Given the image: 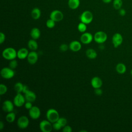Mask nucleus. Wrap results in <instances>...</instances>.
Segmentation results:
<instances>
[{
    "label": "nucleus",
    "instance_id": "f257e3e1",
    "mask_svg": "<svg viewBox=\"0 0 132 132\" xmlns=\"http://www.w3.org/2000/svg\"><path fill=\"white\" fill-rule=\"evenodd\" d=\"M3 57L8 60H11L17 57V52L13 47H7L2 52Z\"/></svg>",
    "mask_w": 132,
    "mask_h": 132
},
{
    "label": "nucleus",
    "instance_id": "f03ea898",
    "mask_svg": "<svg viewBox=\"0 0 132 132\" xmlns=\"http://www.w3.org/2000/svg\"><path fill=\"white\" fill-rule=\"evenodd\" d=\"M46 117L47 120L52 123L57 122L60 118L58 111L53 108H50L47 110L46 113Z\"/></svg>",
    "mask_w": 132,
    "mask_h": 132
},
{
    "label": "nucleus",
    "instance_id": "7ed1b4c3",
    "mask_svg": "<svg viewBox=\"0 0 132 132\" xmlns=\"http://www.w3.org/2000/svg\"><path fill=\"white\" fill-rule=\"evenodd\" d=\"M93 14L89 10L84 11L80 16V22L85 23L87 25L91 23L93 20Z\"/></svg>",
    "mask_w": 132,
    "mask_h": 132
},
{
    "label": "nucleus",
    "instance_id": "20e7f679",
    "mask_svg": "<svg viewBox=\"0 0 132 132\" xmlns=\"http://www.w3.org/2000/svg\"><path fill=\"white\" fill-rule=\"evenodd\" d=\"M39 128L42 132H51L53 128V123L47 120H43L39 123Z\"/></svg>",
    "mask_w": 132,
    "mask_h": 132
},
{
    "label": "nucleus",
    "instance_id": "39448f33",
    "mask_svg": "<svg viewBox=\"0 0 132 132\" xmlns=\"http://www.w3.org/2000/svg\"><path fill=\"white\" fill-rule=\"evenodd\" d=\"M93 39L96 43L102 44L107 40V35L104 31H98L95 33L93 36Z\"/></svg>",
    "mask_w": 132,
    "mask_h": 132
},
{
    "label": "nucleus",
    "instance_id": "423d86ee",
    "mask_svg": "<svg viewBox=\"0 0 132 132\" xmlns=\"http://www.w3.org/2000/svg\"><path fill=\"white\" fill-rule=\"evenodd\" d=\"M15 73L13 69L10 67H4L1 71V76L6 79H11L14 76Z\"/></svg>",
    "mask_w": 132,
    "mask_h": 132
},
{
    "label": "nucleus",
    "instance_id": "0eeeda50",
    "mask_svg": "<svg viewBox=\"0 0 132 132\" xmlns=\"http://www.w3.org/2000/svg\"><path fill=\"white\" fill-rule=\"evenodd\" d=\"M29 124L28 118L25 116L20 117L17 120V125L19 128L24 129L26 128Z\"/></svg>",
    "mask_w": 132,
    "mask_h": 132
},
{
    "label": "nucleus",
    "instance_id": "6e6552de",
    "mask_svg": "<svg viewBox=\"0 0 132 132\" xmlns=\"http://www.w3.org/2000/svg\"><path fill=\"white\" fill-rule=\"evenodd\" d=\"M28 110L29 116L32 119L36 120L39 118V117H40L41 111L38 107L36 106H33Z\"/></svg>",
    "mask_w": 132,
    "mask_h": 132
},
{
    "label": "nucleus",
    "instance_id": "1a4fd4ad",
    "mask_svg": "<svg viewBox=\"0 0 132 132\" xmlns=\"http://www.w3.org/2000/svg\"><path fill=\"white\" fill-rule=\"evenodd\" d=\"M50 18L56 22H60L63 19V14L60 10H54L51 12Z\"/></svg>",
    "mask_w": 132,
    "mask_h": 132
},
{
    "label": "nucleus",
    "instance_id": "9d476101",
    "mask_svg": "<svg viewBox=\"0 0 132 132\" xmlns=\"http://www.w3.org/2000/svg\"><path fill=\"white\" fill-rule=\"evenodd\" d=\"M26 99L25 96H23L21 93H17L13 98L14 105L18 107L23 106L25 103Z\"/></svg>",
    "mask_w": 132,
    "mask_h": 132
},
{
    "label": "nucleus",
    "instance_id": "9b49d317",
    "mask_svg": "<svg viewBox=\"0 0 132 132\" xmlns=\"http://www.w3.org/2000/svg\"><path fill=\"white\" fill-rule=\"evenodd\" d=\"M93 39V36L92 35L88 32H85L82 34L80 36V42L85 44L90 43Z\"/></svg>",
    "mask_w": 132,
    "mask_h": 132
},
{
    "label": "nucleus",
    "instance_id": "f8f14e48",
    "mask_svg": "<svg viewBox=\"0 0 132 132\" xmlns=\"http://www.w3.org/2000/svg\"><path fill=\"white\" fill-rule=\"evenodd\" d=\"M123 42L122 36L120 33H116L112 38V42L114 47H119Z\"/></svg>",
    "mask_w": 132,
    "mask_h": 132
},
{
    "label": "nucleus",
    "instance_id": "ddd939ff",
    "mask_svg": "<svg viewBox=\"0 0 132 132\" xmlns=\"http://www.w3.org/2000/svg\"><path fill=\"white\" fill-rule=\"evenodd\" d=\"M2 109L6 112H10L13 111L14 109V103L10 100L5 101L2 104Z\"/></svg>",
    "mask_w": 132,
    "mask_h": 132
},
{
    "label": "nucleus",
    "instance_id": "4468645a",
    "mask_svg": "<svg viewBox=\"0 0 132 132\" xmlns=\"http://www.w3.org/2000/svg\"><path fill=\"white\" fill-rule=\"evenodd\" d=\"M28 62L30 64H35L38 60V54L35 51H31L29 52L28 56L27 57Z\"/></svg>",
    "mask_w": 132,
    "mask_h": 132
},
{
    "label": "nucleus",
    "instance_id": "2eb2a0df",
    "mask_svg": "<svg viewBox=\"0 0 132 132\" xmlns=\"http://www.w3.org/2000/svg\"><path fill=\"white\" fill-rule=\"evenodd\" d=\"M69 47L71 51L76 52L80 50L81 48V44L80 42L77 40H74L70 43Z\"/></svg>",
    "mask_w": 132,
    "mask_h": 132
},
{
    "label": "nucleus",
    "instance_id": "dca6fc26",
    "mask_svg": "<svg viewBox=\"0 0 132 132\" xmlns=\"http://www.w3.org/2000/svg\"><path fill=\"white\" fill-rule=\"evenodd\" d=\"M91 85L94 89L101 88L103 85L102 79L98 76L93 77L91 80Z\"/></svg>",
    "mask_w": 132,
    "mask_h": 132
},
{
    "label": "nucleus",
    "instance_id": "f3484780",
    "mask_svg": "<svg viewBox=\"0 0 132 132\" xmlns=\"http://www.w3.org/2000/svg\"><path fill=\"white\" fill-rule=\"evenodd\" d=\"M29 51L26 48H21L17 51V57L20 59H24L27 58Z\"/></svg>",
    "mask_w": 132,
    "mask_h": 132
},
{
    "label": "nucleus",
    "instance_id": "a211bd4d",
    "mask_svg": "<svg viewBox=\"0 0 132 132\" xmlns=\"http://www.w3.org/2000/svg\"><path fill=\"white\" fill-rule=\"evenodd\" d=\"M25 97L26 101L34 102L36 99V95L35 92L29 90L25 93Z\"/></svg>",
    "mask_w": 132,
    "mask_h": 132
},
{
    "label": "nucleus",
    "instance_id": "6ab92c4d",
    "mask_svg": "<svg viewBox=\"0 0 132 132\" xmlns=\"http://www.w3.org/2000/svg\"><path fill=\"white\" fill-rule=\"evenodd\" d=\"M30 35L32 39L37 40L40 38L41 36V31L38 28L34 27L30 30Z\"/></svg>",
    "mask_w": 132,
    "mask_h": 132
},
{
    "label": "nucleus",
    "instance_id": "aec40b11",
    "mask_svg": "<svg viewBox=\"0 0 132 132\" xmlns=\"http://www.w3.org/2000/svg\"><path fill=\"white\" fill-rule=\"evenodd\" d=\"M27 46L29 50L31 51H36L38 48V44L36 40L31 39L28 41Z\"/></svg>",
    "mask_w": 132,
    "mask_h": 132
},
{
    "label": "nucleus",
    "instance_id": "412c9836",
    "mask_svg": "<svg viewBox=\"0 0 132 132\" xmlns=\"http://www.w3.org/2000/svg\"><path fill=\"white\" fill-rule=\"evenodd\" d=\"M41 15V12L39 8L35 7L33 8L31 12V15L33 19L38 20L39 19Z\"/></svg>",
    "mask_w": 132,
    "mask_h": 132
},
{
    "label": "nucleus",
    "instance_id": "4be33fe9",
    "mask_svg": "<svg viewBox=\"0 0 132 132\" xmlns=\"http://www.w3.org/2000/svg\"><path fill=\"white\" fill-rule=\"evenodd\" d=\"M86 55L88 58L90 59H94L96 58L97 54L96 52L93 48H90L86 51Z\"/></svg>",
    "mask_w": 132,
    "mask_h": 132
},
{
    "label": "nucleus",
    "instance_id": "5701e85b",
    "mask_svg": "<svg viewBox=\"0 0 132 132\" xmlns=\"http://www.w3.org/2000/svg\"><path fill=\"white\" fill-rule=\"evenodd\" d=\"M68 6L71 9H76L78 8L80 5L79 0H69L68 1Z\"/></svg>",
    "mask_w": 132,
    "mask_h": 132
},
{
    "label": "nucleus",
    "instance_id": "b1692460",
    "mask_svg": "<svg viewBox=\"0 0 132 132\" xmlns=\"http://www.w3.org/2000/svg\"><path fill=\"white\" fill-rule=\"evenodd\" d=\"M116 71L121 74H124L126 71V67L124 63H119L116 67Z\"/></svg>",
    "mask_w": 132,
    "mask_h": 132
},
{
    "label": "nucleus",
    "instance_id": "393cba45",
    "mask_svg": "<svg viewBox=\"0 0 132 132\" xmlns=\"http://www.w3.org/2000/svg\"><path fill=\"white\" fill-rule=\"evenodd\" d=\"M6 120L9 123H12L15 120V114L13 111L8 112L6 116Z\"/></svg>",
    "mask_w": 132,
    "mask_h": 132
},
{
    "label": "nucleus",
    "instance_id": "a878e982",
    "mask_svg": "<svg viewBox=\"0 0 132 132\" xmlns=\"http://www.w3.org/2000/svg\"><path fill=\"white\" fill-rule=\"evenodd\" d=\"M24 85L21 82H17L14 85V90L16 93H21L22 92Z\"/></svg>",
    "mask_w": 132,
    "mask_h": 132
},
{
    "label": "nucleus",
    "instance_id": "bb28decb",
    "mask_svg": "<svg viewBox=\"0 0 132 132\" xmlns=\"http://www.w3.org/2000/svg\"><path fill=\"white\" fill-rule=\"evenodd\" d=\"M113 7L116 10H119L122 8L123 5L122 0H113Z\"/></svg>",
    "mask_w": 132,
    "mask_h": 132
},
{
    "label": "nucleus",
    "instance_id": "cd10ccee",
    "mask_svg": "<svg viewBox=\"0 0 132 132\" xmlns=\"http://www.w3.org/2000/svg\"><path fill=\"white\" fill-rule=\"evenodd\" d=\"M87 24H86L85 23H84L82 22L79 23L77 26V29L78 30V31L80 32L84 33L85 32H86V30H87Z\"/></svg>",
    "mask_w": 132,
    "mask_h": 132
},
{
    "label": "nucleus",
    "instance_id": "c85d7f7f",
    "mask_svg": "<svg viewBox=\"0 0 132 132\" xmlns=\"http://www.w3.org/2000/svg\"><path fill=\"white\" fill-rule=\"evenodd\" d=\"M55 21L50 18L46 22V25L48 28H53L55 26Z\"/></svg>",
    "mask_w": 132,
    "mask_h": 132
},
{
    "label": "nucleus",
    "instance_id": "c756f323",
    "mask_svg": "<svg viewBox=\"0 0 132 132\" xmlns=\"http://www.w3.org/2000/svg\"><path fill=\"white\" fill-rule=\"evenodd\" d=\"M10 62L9 63V67H10V68H11L12 69L14 70L15 68H16V67H18V61L17 60H15V59L10 60Z\"/></svg>",
    "mask_w": 132,
    "mask_h": 132
},
{
    "label": "nucleus",
    "instance_id": "7c9ffc66",
    "mask_svg": "<svg viewBox=\"0 0 132 132\" xmlns=\"http://www.w3.org/2000/svg\"><path fill=\"white\" fill-rule=\"evenodd\" d=\"M57 122H58L61 125L62 128L65 126L67 124V120L64 117H60Z\"/></svg>",
    "mask_w": 132,
    "mask_h": 132
},
{
    "label": "nucleus",
    "instance_id": "2f4dec72",
    "mask_svg": "<svg viewBox=\"0 0 132 132\" xmlns=\"http://www.w3.org/2000/svg\"><path fill=\"white\" fill-rule=\"evenodd\" d=\"M7 91V86L3 84H1L0 85V95H2L5 94Z\"/></svg>",
    "mask_w": 132,
    "mask_h": 132
},
{
    "label": "nucleus",
    "instance_id": "473e14b6",
    "mask_svg": "<svg viewBox=\"0 0 132 132\" xmlns=\"http://www.w3.org/2000/svg\"><path fill=\"white\" fill-rule=\"evenodd\" d=\"M53 128L56 130H59L62 128V127L58 122H56L53 123Z\"/></svg>",
    "mask_w": 132,
    "mask_h": 132
},
{
    "label": "nucleus",
    "instance_id": "72a5a7b5",
    "mask_svg": "<svg viewBox=\"0 0 132 132\" xmlns=\"http://www.w3.org/2000/svg\"><path fill=\"white\" fill-rule=\"evenodd\" d=\"M69 48V45L65 43L61 44L59 46V50L62 52H65Z\"/></svg>",
    "mask_w": 132,
    "mask_h": 132
},
{
    "label": "nucleus",
    "instance_id": "f704fd0d",
    "mask_svg": "<svg viewBox=\"0 0 132 132\" xmlns=\"http://www.w3.org/2000/svg\"><path fill=\"white\" fill-rule=\"evenodd\" d=\"M62 131H63V132H72V128L70 126L66 125L65 126H64L62 128Z\"/></svg>",
    "mask_w": 132,
    "mask_h": 132
},
{
    "label": "nucleus",
    "instance_id": "c9c22d12",
    "mask_svg": "<svg viewBox=\"0 0 132 132\" xmlns=\"http://www.w3.org/2000/svg\"><path fill=\"white\" fill-rule=\"evenodd\" d=\"M24 106L26 109L29 110L33 106L32 104V102H30L29 101H26V102H25V103L24 104Z\"/></svg>",
    "mask_w": 132,
    "mask_h": 132
},
{
    "label": "nucleus",
    "instance_id": "e433bc0d",
    "mask_svg": "<svg viewBox=\"0 0 132 132\" xmlns=\"http://www.w3.org/2000/svg\"><path fill=\"white\" fill-rule=\"evenodd\" d=\"M5 38H6L5 35L3 32H0V44H2L5 42Z\"/></svg>",
    "mask_w": 132,
    "mask_h": 132
},
{
    "label": "nucleus",
    "instance_id": "4c0bfd02",
    "mask_svg": "<svg viewBox=\"0 0 132 132\" xmlns=\"http://www.w3.org/2000/svg\"><path fill=\"white\" fill-rule=\"evenodd\" d=\"M94 93L96 95H101L103 94V91L101 88L94 89Z\"/></svg>",
    "mask_w": 132,
    "mask_h": 132
},
{
    "label": "nucleus",
    "instance_id": "58836bf2",
    "mask_svg": "<svg viewBox=\"0 0 132 132\" xmlns=\"http://www.w3.org/2000/svg\"><path fill=\"white\" fill-rule=\"evenodd\" d=\"M119 14L121 15V16H124L125 14H126V10L123 9V8H121L119 10Z\"/></svg>",
    "mask_w": 132,
    "mask_h": 132
},
{
    "label": "nucleus",
    "instance_id": "ea45409f",
    "mask_svg": "<svg viewBox=\"0 0 132 132\" xmlns=\"http://www.w3.org/2000/svg\"><path fill=\"white\" fill-rule=\"evenodd\" d=\"M29 90V89H28V87L27 85H24V87H23V91H22V92L23 93H25L27 91Z\"/></svg>",
    "mask_w": 132,
    "mask_h": 132
},
{
    "label": "nucleus",
    "instance_id": "a19ab883",
    "mask_svg": "<svg viewBox=\"0 0 132 132\" xmlns=\"http://www.w3.org/2000/svg\"><path fill=\"white\" fill-rule=\"evenodd\" d=\"M4 127V123L3 122V121H1L0 122V130H2Z\"/></svg>",
    "mask_w": 132,
    "mask_h": 132
},
{
    "label": "nucleus",
    "instance_id": "79ce46f5",
    "mask_svg": "<svg viewBox=\"0 0 132 132\" xmlns=\"http://www.w3.org/2000/svg\"><path fill=\"white\" fill-rule=\"evenodd\" d=\"M103 1V3H105V4H109L111 2L112 0H102Z\"/></svg>",
    "mask_w": 132,
    "mask_h": 132
},
{
    "label": "nucleus",
    "instance_id": "37998d69",
    "mask_svg": "<svg viewBox=\"0 0 132 132\" xmlns=\"http://www.w3.org/2000/svg\"><path fill=\"white\" fill-rule=\"evenodd\" d=\"M130 74H131V76H132V69H131V71H130Z\"/></svg>",
    "mask_w": 132,
    "mask_h": 132
}]
</instances>
